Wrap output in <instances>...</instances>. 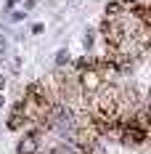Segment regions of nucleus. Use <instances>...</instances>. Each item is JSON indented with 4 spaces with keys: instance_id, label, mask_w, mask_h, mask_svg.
I'll use <instances>...</instances> for the list:
<instances>
[{
    "instance_id": "4",
    "label": "nucleus",
    "mask_w": 151,
    "mask_h": 154,
    "mask_svg": "<svg viewBox=\"0 0 151 154\" xmlns=\"http://www.w3.org/2000/svg\"><path fill=\"white\" fill-rule=\"evenodd\" d=\"M50 154H80V152H77L74 143H66V141H64V143H59V146H53Z\"/></svg>"
},
{
    "instance_id": "8",
    "label": "nucleus",
    "mask_w": 151,
    "mask_h": 154,
    "mask_svg": "<svg viewBox=\"0 0 151 154\" xmlns=\"http://www.w3.org/2000/svg\"><path fill=\"white\" fill-rule=\"evenodd\" d=\"M0 106H3V96H0Z\"/></svg>"
},
{
    "instance_id": "1",
    "label": "nucleus",
    "mask_w": 151,
    "mask_h": 154,
    "mask_svg": "<svg viewBox=\"0 0 151 154\" xmlns=\"http://www.w3.org/2000/svg\"><path fill=\"white\" fill-rule=\"evenodd\" d=\"M40 128H29V133H24L19 138V146H16V154H37L40 149Z\"/></svg>"
},
{
    "instance_id": "7",
    "label": "nucleus",
    "mask_w": 151,
    "mask_h": 154,
    "mask_svg": "<svg viewBox=\"0 0 151 154\" xmlns=\"http://www.w3.org/2000/svg\"><path fill=\"white\" fill-rule=\"evenodd\" d=\"M5 88V75H0V91Z\"/></svg>"
},
{
    "instance_id": "5",
    "label": "nucleus",
    "mask_w": 151,
    "mask_h": 154,
    "mask_svg": "<svg viewBox=\"0 0 151 154\" xmlns=\"http://www.w3.org/2000/svg\"><path fill=\"white\" fill-rule=\"evenodd\" d=\"M64 64H69V53L66 51H59L56 53V66H64Z\"/></svg>"
},
{
    "instance_id": "2",
    "label": "nucleus",
    "mask_w": 151,
    "mask_h": 154,
    "mask_svg": "<svg viewBox=\"0 0 151 154\" xmlns=\"http://www.w3.org/2000/svg\"><path fill=\"white\" fill-rule=\"evenodd\" d=\"M77 152H82V154H106V146H104L101 138H90V141L77 143Z\"/></svg>"
},
{
    "instance_id": "3",
    "label": "nucleus",
    "mask_w": 151,
    "mask_h": 154,
    "mask_svg": "<svg viewBox=\"0 0 151 154\" xmlns=\"http://www.w3.org/2000/svg\"><path fill=\"white\" fill-rule=\"evenodd\" d=\"M27 117H24V112H21V104H16L14 112H11V117H8V128L11 130H21V128H27Z\"/></svg>"
},
{
    "instance_id": "6",
    "label": "nucleus",
    "mask_w": 151,
    "mask_h": 154,
    "mask_svg": "<svg viewBox=\"0 0 151 154\" xmlns=\"http://www.w3.org/2000/svg\"><path fill=\"white\" fill-rule=\"evenodd\" d=\"M82 45H85V48H90V45H93V32H85V37H82Z\"/></svg>"
}]
</instances>
